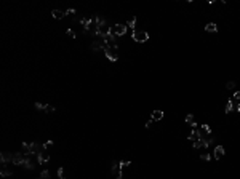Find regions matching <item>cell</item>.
Segmentation results:
<instances>
[{
	"label": "cell",
	"instance_id": "cell-1",
	"mask_svg": "<svg viewBox=\"0 0 240 179\" xmlns=\"http://www.w3.org/2000/svg\"><path fill=\"white\" fill-rule=\"evenodd\" d=\"M23 150H24V154H27V155H37L39 152H42V150H45L43 149V146L42 144H39V143H23Z\"/></svg>",
	"mask_w": 240,
	"mask_h": 179
},
{
	"label": "cell",
	"instance_id": "cell-2",
	"mask_svg": "<svg viewBox=\"0 0 240 179\" xmlns=\"http://www.w3.org/2000/svg\"><path fill=\"white\" fill-rule=\"evenodd\" d=\"M118 45H114V46H110V45H107L106 51H104V54H106V58L109 59V61L115 62L118 59Z\"/></svg>",
	"mask_w": 240,
	"mask_h": 179
},
{
	"label": "cell",
	"instance_id": "cell-3",
	"mask_svg": "<svg viewBox=\"0 0 240 179\" xmlns=\"http://www.w3.org/2000/svg\"><path fill=\"white\" fill-rule=\"evenodd\" d=\"M90 48H91V51H94V53H98V51H106L107 48V43L102 38H96V40L91 42V45H90Z\"/></svg>",
	"mask_w": 240,
	"mask_h": 179
},
{
	"label": "cell",
	"instance_id": "cell-4",
	"mask_svg": "<svg viewBox=\"0 0 240 179\" xmlns=\"http://www.w3.org/2000/svg\"><path fill=\"white\" fill-rule=\"evenodd\" d=\"M133 40L136 43H144L149 40V34L146 30H133Z\"/></svg>",
	"mask_w": 240,
	"mask_h": 179
},
{
	"label": "cell",
	"instance_id": "cell-5",
	"mask_svg": "<svg viewBox=\"0 0 240 179\" xmlns=\"http://www.w3.org/2000/svg\"><path fill=\"white\" fill-rule=\"evenodd\" d=\"M112 30H114V34L117 37H122L126 34L128 27H126V24H115V26H112Z\"/></svg>",
	"mask_w": 240,
	"mask_h": 179
},
{
	"label": "cell",
	"instance_id": "cell-6",
	"mask_svg": "<svg viewBox=\"0 0 240 179\" xmlns=\"http://www.w3.org/2000/svg\"><path fill=\"white\" fill-rule=\"evenodd\" d=\"M50 162V154L47 150H42L37 154V163L39 165H43V163H48Z\"/></svg>",
	"mask_w": 240,
	"mask_h": 179
},
{
	"label": "cell",
	"instance_id": "cell-7",
	"mask_svg": "<svg viewBox=\"0 0 240 179\" xmlns=\"http://www.w3.org/2000/svg\"><path fill=\"white\" fill-rule=\"evenodd\" d=\"M13 157H15V152H13V154H10V152H2V154H0V162H2V165H7V163H10V162L13 163Z\"/></svg>",
	"mask_w": 240,
	"mask_h": 179
},
{
	"label": "cell",
	"instance_id": "cell-8",
	"mask_svg": "<svg viewBox=\"0 0 240 179\" xmlns=\"http://www.w3.org/2000/svg\"><path fill=\"white\" fill-rule=\"evenodd\" d=\"M32 155H27V154H24V160H23V166L26 168V170H34V168H35V165H34V162L32 160Z\"/></svg>",
	"mask_w": 240,
	"mask_h": 179
},
{
	"label": "cell",
	"instance_id": "cell-9",
	"mask_svg": "<svg viewBox=\"0 0 240 179\" xmlns=\"http://www.w3.org/2000/svg\"><path fill=\"white\" fill-rule=\"evenodd\" d=\"M211 155L215 157V160H221V158H223V155H224V147L223 146H216Z\"/></svg>",
	"mask_w": 240,
	"mask_h": 179
},
{
	"label": "cell",
	"instance_id": "cell-10",
	"mask_svg": "<svg viewBox=\"0 0 240 179\" xmlns=\"http://www.w3.org/2000/svg\"><path fill=\"white\" fill-rule=\"evenodd\" d=\"M199 133H200V138H205L207 134H211V128H210V125L203 123V125H202V128L199 130Z\"/></svg>",
	"mask_w": 240,
	"mask_h": 179
},
{
	"label": "cell",
	"instance_id": "cell-11",
	"mask_svg": "<svg viewBox=\"0 0 240 179\" xmlns=\"http://www.w3.org/2000/svg\"><path fill=\"white\" fill-rule=\"evenodd\" d=\"M23 160H24V154H21V152H15V157H13V165H23Z\"/></svg>",
	"mask_w": 240,
	"mask_h": 179
},
{
	"label": "cell",
	"instance_id": "cell-12",
	"mask_svg": "<svg viewBox=\"0 0 240 179\" xmlns=\"http://www.w3.org/2000/svg\"><path fill=\"white\" fill-rule=\"evenodd\" d=\"M187 139H189V141H192V143L199 141V139H200V133H199V130H192L191 134L187 136Z\"/></svg>",
	"mask_w": 240,
	"mask_h": 179
},
{
	"label": "cell",
	"instance_id": "cell-13",
	"mask_svg": "<svg viewBox=\"0 0 240 179\" xmlns=\"http://www.w3.org/2000/svg\"><path fill=\"white\" fill-rule=\"evenodd\" d=\"M0 176L2 178H8V176H13V171L7 168V165H2V170H0Z\"/></svg>",
	"mask_w": 240,
	"mask_h": 179
},
{
	"label": "cell",
	"instance_id": "cell-14",
	"mask_svg": "<svg viewBox=\"0 0 240 179\" xmlns=\"http://www.w3.org/2000/svg\"><path fill=\"white\" fill-rule=\"evenodd\" d=\"M151 118L154 120V122H159V120H162L163 118V110H154L151 115Z\"/></svg>",
	"mask_w": 240,
	"mask_h": 179
},
{
	"label": "cell",
	"instance_id": "cell-15",
	"mask_svg": "<svg viewBox=\"0 0 240 179\" xmlns=\"http://www.w3.org/2000/svg\"><path fill=\"white\" fill-rule=\"evenodd\" d=\"M51 16H53L55 19H62V18L66 16V13L61 11V10H53V11H51Z\"/></svg>",
	"mask_w": 240,
	"mask_h": 179
},
{
	"label": "cell",
	"instance_id": "cell-16",
	"mask_svg": "<svg viewBox=\"0 0 240 179\" xmlns=\"http://www.w3.org/2000/svg\"><path fill=\"white\" fill-rule=\"evenodd\" d=\"M205 30H207V32H218V26L215 24V23H208L207 26H205Z\"/></svg>",
	"mask_w": 240,
	"mask_h": 179
},
{
	"label": "cell",
	"instance_id": "cell-17",
	"mask_svg": "<svg viewBox=\"0 0 240 179\" xmlns=\"http://www.w3.org/2000/svg\"><path fill=\"white\" fill-rule=\"evenodd\" d=\"M234 106H235L234 99H229V101H227V104H226V109H224V112H226V114L232 112V110H234Z\"/></svg>",
	"mask_w": 240,
	"mask_h": 179
},
{
	"label": "cell",
	"instance_id": "cell-18",
	"mask_svg": "<svg viewBox=\"0 0 240 179\" xmlns=\"http://www.w3.org/2000/svg\"><path fill=\"white\" fill-rule=\"evenodd\" d=\"M134 26H136V18H130V19H128V23H126V27H130V29H133L134 30Z\"/></svg>",
	"mask_w": 240,
	"mask_h": 179
},
{
	"label": "cell",
	"instance_id": "cell-19",
	"mask_svg": "<svg viewBox=\"0 0 240 179\" xmlns=\"http://www.w3.org/2000/svg\"><path fill=\"white\" fill-rule=\"evenodd\" d=\"M58 178H59V179H66V170L62 166L58 170Z\"/></svg>",
	"mask_w": 240,
	"mask_h": 179
},
{
	"label": "cell",
	"instance_id": "cell-20",
	"mask_svg": "<svg viewBox=\"0 0 240 179\" xmlns=\"http://www.w3.org/2000/svg\"><path fill=\"white\" fill-rule=\"evenodd\" d=\"M34 107H35L37 110H43V112H45V107H47V104H42V102H35V104H34Z\"/></svg>",
	"mask_w": 240,
	"mask_h": 179
},
{
	"label": "cell",
	"instance_id": "cell-21",
	"mask_svg": "<svg viewBox=\"0 0 240 179\" xmlns=\"http://www.w3.org/2000/svg\"><path fill=\"white\" fill-rule=\"evenodd\" d=\"M184 120H186V123H191V125H192L194 122H195V120H194V115H192V114H187Z\"/></svg>",
	"mask_w": 240,
	"mask_h": 179
},
{
	"label": "cell",
	"instance_id": "cell-22",
	"mask_svg": "<svg viewBox=\"0 0 240 179\" xmlns=\"http://www.w3.org/2000/svg\"><path fill=\"white\" fill-rule=\"evenodd\" d=\"M39 178H40V179H50V173H48L47 170H43V171L40 173V176H39Z\"/></svg>",
	"mask_w": 240,
	"mask_h": 179
},
{
	"label": "cell",
	"instance_id": "cell-23",
	"mask_svg": "<svg viewBox=\"0 0 240 179\" xmlns=\"http://www.w3.org/2000/svg\"><path fill=\"white\" fill-rule=\"evenodd\" d=\"M211 157H213L211 154H202V155H200V158L205 160V162H210V160H211Z\"/></svg>",
	"mask_w": 240,
	"mask_h": 179
},
{
	"label": "cell",
	"instance_id": "cell-24",
	"mask_svg": "<svg viewBox=\"0 0 240 179\" xmlns=\"http://www.w3.org/2000/svg\"><path fill=\"white\" fill-rule=\"evenodd\" d=\"M235 85H237V83H235V82H227V83H226V88H227V90H234V88H235Z\"/></svg>",
	"mask_w": 240,
	"mask_h": 179
},
{
	"label": "cell",
	"instance_id": "cell-25",
	"mask_svg": "<svg viewBox=\"0 0 240 179\" xmlns=\"http://www.w3.org/2000/svg\"><path fill=\"white\" fill-rule=\"evenodd\" d=\"M192 147H194V149H200V147H202V138H200L199 141H195V143H192Z\"/></svg>",
	"mask_w": 240,
	"mask_h": 179
},
{
	"label": "cell",
	"instance_id": "cell-26",
	"mask_svg": "<svg viewBox=\"0 0 240 179\" xmlns=\"http://www.w3.org/2000/svg\"><path fill=\"white\" fill-rule=\"evenodd\" d=\"M66 34H67L69 37H72V38H75V37H77V34L74 32V29H67V32H66Z\"/></svg>",
	"mask_w": 240,
	"mask_h": 179
},
{
	"label": "cell",
	"instance_id": "cell-27",
	"mask_svg": "<svg viewBox=\"0 0 240 179\" xmlns=\"http://www.w3.org/2000/svg\"><path fill=\"white\" fill-rule=\"evenodd\" d=\"M66 16H67V15H75V13H77V10L75 8H69V10H66Z\"/></svg>",
	"mask_w": 240,
	"mask_h": 179
},
{
	"label": "cell",
	"instance_id": "cell-28",
	"mask_svg": "<svg viewBox=\"0 0 240 179\" xmlns=\"http://www.w3.org/2000/svg\"><path fill=\"white\" fill-rule=\"evenodd\" d=\"M42 146H43V149H45V150H47V149H48L50 146H53V141H47V143H43V144H42Z\"/></svg>",
	"mask_w": 240,
	"mask_h": 179
},
{
	"label": "cell",
	"instance_id": "cell-29",
	"mask_svg": "<svg viewBox=\"0 0 240 179\" xmlns=\"http://www.w3.org/2000/svg\"><path fill=\"white\" fill-rule=\"evenodd\" d=\"M234 101H240V91H235V93H234Z\"/></svg>",
	"mask_w": 240,
	"mask_h": 179
},
{
	"label": "cell",
	"instance_id": "cell-30",
	"mask_svg": "<svg viewBox=\"0 0 240 179\" xmlns=\"http://www.w3.org/2000/svg\"><path fill=\"white\" fill-rule=\"evenodd\" d=\"M118 165H120V168H125V166H128V165H130V162H120Z\"/></svg>",
	"mask_w": 240,
	"mask_h": 179
},
{
	"label": "cell",
	"instance_id": "cell-31",
	"mask_svg": "<svg viewBox=\"0 0 240 179\" xmlns=\"http://www.w3.org/2000/svg\"><path fill=\"white\" fill-rule=\"evenodd\" d=\"M152 123H154V120L151 118V120H149V122L146 123V128H151V126H152Z\"/></svg>",
	"mask_w": 240,
	"mask_h": 179
},
{
	"label": "cell",
	"instance_id": "cell-32",
	"mask_svg": "<svg viewBox=\"0 0 240 179\" xmlns=\"http://www.w3.org/2000/svg\"><path fill=\"white\" fill-rule=\"evenodd\" d=\"M117 179H123V176H118V178Z\"/></svg>",
	"mask_w": 240,
	"mask_h": 179
}]
</instances>
